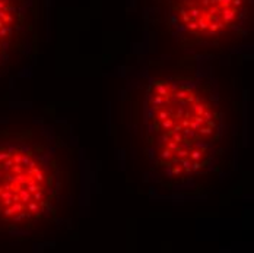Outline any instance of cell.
<instances>
[{"label":"cell","mask_w":254,"mask_h":253,"mask_svg":"<svg viewBox=\"0 0 254 253\" xmlns=\"http://www.w3.org/2000/svg\"><path fill=\"white\" fill-rule=\"evenodd\" d=\"M44 0H0V76L35 59Z\"/></svg>","instance_id":"obj_4"},{"label":"cell","mask_w":254,"mask_h":253,"mask_svg":"<svg viewBox=\"0 0 254 253\" xmlns=\"http://www.w3.org/2000/svg\"><path fill=\"white\" fill-rule=\"evenodd\" d=\"M152 23L184 53L226 51L247 41L253 0H148Z\"/></svg>","instance_id":"obj_3"},{"label":"cell","mask_w":254,"mask_h":253,"mask_svg":"<svg viewBox=\"0 0 254 253\" xmlns=\"http://www.w3.org/2000/svg\"><path fill=\"white\" fill-rule=\"evenodd\" d=\"M213 56L146 60L129 82L134 152L159 192L188 195L221 177L232 155L228 108Z\"/></svg>","instance_id":"obj_1"},{"label":"cell","mask_w":254,"mask_h":253,"mask_svg":"<svg viewBox=\"0 0 254 253\" xmlns=\"http://www.w3.org/2000/svg\"><path fill=\"white\" fill-rule=\"evenodd\" d=\"M76 184L73 148L53 124L0 130V225L28 234L59 227Z\"/></svg>","instance_id":"obj_2"}]
</instances>
